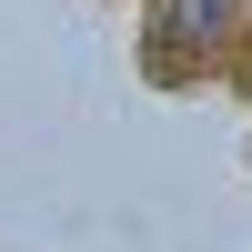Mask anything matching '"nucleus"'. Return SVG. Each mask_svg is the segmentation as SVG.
I'll return each instance as SVG.
<instances>
[{
    "label": "nucleus",
    "mask_w": 252,
    "mask_h": 252,
    "mask_svg": "<svg viewBox=\"0 0 252 252\" xmlns=\"http://www.w3.org/2000/svg\"><path fill=\"white\" fill-rule=\"evenodd\" d=\"M232 10H242V0H161V31H182V40H222V31H232Z\"/></svg>",
    "instance_id": "f257e3e1"
}]
</instances>
